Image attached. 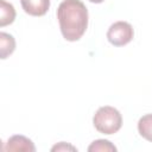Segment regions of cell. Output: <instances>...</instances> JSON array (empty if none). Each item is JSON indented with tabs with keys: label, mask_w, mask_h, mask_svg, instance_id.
Segmentation results:
<instances>
[{
	"label": "cell",
	"mask_w": 152,
	"mask_h": 152,
	"mask_svg": "<svg viewBox=\"0 0 152 152\" xmlns=\"http://www.w3.org/2000/svg\"><path fill=\"white\" fill-rule=\"evenodd\" d=\"M62 36L68 42L82 38L88 27V10L81 0H63L57 8Z\"/></svg>",
	"instance_id": "cell-1"
},
{
	"label": "cell",
	"mask_w": 152,
	"mask_h": 152,
	"mask_svg": "<svg viewBox=\"0 0 152 152\" xmlns=\"http://www.w3.org/2000/svg\"><path fill=\"white\" fill-rule=\"evenodd\" d=\"M93 125L97 132L110 135L121 128L122 116L116 108L112 106H102L94 114Z\"/></svg>",
	"instance_id": "cell-2"
},
{
	"label": "cell",
	"mask_w": 152,
	"mask_h": 152,
	"mask_svg": "<svg viewBox=\"0 0 152 152\" xmlns=\"http://www.w3.org/2000/svg\"><path fill=\"white\" fill-rule=\"evenodd\" d=\"M134 37L133 27L127 21H115L113 23L107 31V39L114 46L127 45Z\"/></svg>",
	"instance_id": "cell-3"
},
{
	"label": "cell",
	"mask_w": 152,
	"mask_h": 152,
	"mask_svg": "<svg viewBox=\"0 0 152 152\" xmlns=\"http://www.w3.org/2000/svg\"><path fill=\"white\" fill-rule=\"evenodd\" d=\"M4 151L10 152V151H25V152H34L36 146L32 142L31 139H28L25 135L21 134H15L8 138L6 146H4Z\"/></svg>",
	"instance_id": "cell-4"
},
{
	"label": "cell",
	"mask_w": 152,
	"mask_h": 152,
	"mask_svg": "<svg viewBox=\"0 0 152 152\" xmlns=\"http://www.w3.org/2000/svg\"><path fill=\"white\" fill-rule=\"evenodd\" d=\"M25 13L32 17H42L50 8V0H20Z\"/></svg>",
	"instance_id": "cell-5"
},
{
	"label": "cell",
	"mask_w": 152,
	"mask_h": 152,
	"mask_svg": "<svg viewBox=\"0 0 152 152\" xmlns=\"http://www.w3.org/2000/svg\"><path fill=\"white\" fill-rule=\"evenodd\" d=\"M15 50V40L12 34L1 32L0 33V56L1 59H6Z\"/></svg>",
	"instance_id": "cell-6"
},
{
	"label": "cell",
	"mask_w": 152,
	"mask_h": 152,
	"mask_svg": "<svg viewBox=\"0 0 152 152\" xmlns=\"http://www.w3.org/2000/svg\"><path fill=\"white\" fill-rule=\"evenodd\" d=\"M15 19V10L12 4L0 0V26L4 27L10 25Z\"/></svg>",
	"instance_id": "cell-7"
},
{
	"label": "cell",
	"mask_w": 152,
	"mask_h": 152,
	"mask_svg": "<svg viewBox=\"0 0 152 152\" xmlns=\"http://www.w3.org/2000/svg\"><path fill=\"white\" fill-rule=\"evenodd\" d=\"M138 132L144 139L152 142V114H145L139 119Z\"/></svg>",
	"instance_id": "cell-8"
},
{
	"label": "cell",
	"mask_w": 152,
	"mask_h": 152,
	"mask_svg": "<svg viewBox=\"0 0 152 152\" xmlns=\"http://www.w3.org/2000/svg\"><path fill=\"white\" fill-rule=\"evenodd\" d=\"M88 151H89V152H96V151H102V152H114V151H116V147H115L109 140L99 139V140L93 141V142L88 146Z\"/></svg>",
	"instance_id": "cell-9"
},
{
	"label": "cell",
	"mask_w": 152,
	"mask_h": 152,
	"mask_svg": "<svg viewBox=\"0 0 152 152\" xmlns=\"http://www.w3.org/2000/svg\"><path fill=\"white\" fill-rule=\"evenodd\" d=\"M51 151L52 152H55V151H77V148L75 146L70 145V144H66L64 141H61V142L56 144L55 146H52Z\"/></svg>",
	"instance_id": "cell-10"
},
{
	"label": "cell",
	"mask_w": 152,
	"mask_h": 152,
	"mask_svg": "<svg viewBox=\"0 0 152 152\" xmlns=\"http://www.w3.org/2000/svg\"><path fill=\"white\" fill-rule=\"evenodd\" d=\"M88 1H90V2H93V4H101V2H103L104 0H88Z\"/></svg>",
	"instance_id": "cell-11"
}]
</instances>
